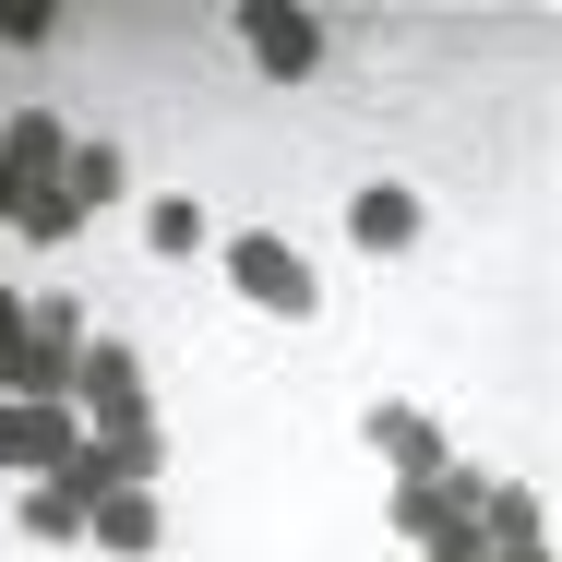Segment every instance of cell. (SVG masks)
I'll return each instance as SVG.
<instances>
[{
	"label": "cell",
	"instance_id": "2",
	"mask_svg": "<svg viewBox=\"0 0 562 562\" xmlns=\"http://www.w3.org/2000/svg\"><path fill=\"white\" fill-rule=\"evenodd\" d=\"M156 467H168V443H156V419H144V431H85V443L60 454V491H72V503L97 515L109 491H156Z\"/></svg>",
	"mask_w": 562,
	"mask_h": 562
},
{
	"label": "cell",
	"instance_id": "17",
	"mask_svg": "<svg viewBox=\"0 0 562 562\" xmlns=\"http://www.w3.org/2000/svg\"><path fill=\"white\" fill-rule=\"evenodd\" d=\"M12 216H24V180H12V168H0V227H12Z\"/></svg>",
	"mask_w": 562,
	"mask_h": 562
},
{
	"label": "cell",
	"instance_id": "6",
	"mask_svg": "<svg viewBox=\"0 0 562 562\" xmlns=\"http://www.w3.org/2000/svg\"><path fill=\"white\" fill-rule=\"evenodd\" d=\"M239 48H251V72H276V85H312V72H324V24L288 12V0H251V12H239Z\"/></svg>",
	"mask_w": 562,
	"mask_h": 562
},
{
	"label": "cell",
	"instance_id": "7",
	"mask_svg": "<svg viewBox=\"0 0 562 562\" xmlns=\"http://www.w3.org/2000/svg\"><path fill=\"white\" fill-rule=\"evenodd\" d=\"M419 192H407V180H359V192H347V239H359V251H371V263H383V251H419Z\"/></svg>",
	"mask_w": 562,
	"mask_h": 562
},
{
	"label": "cell",
	"instance_id": "9",
	"mask_svg": "<svg viewBox=\"0 0 562 562\" xmlns=\"http://www.w3.org/2000/svg\"><path fill=\"white\" fill-rule=\"evenodd\" d=\"M479 539H491V551H551V503H539L527 479H491V503H479Z\"/></svg>",
	"mask_w": 562,
	"mask_h": 562
},
{
	"label": "cell",
	"instance_id": "15",
	"mask_svg": "<svg viewBox=\"0 0 562 562\" xmlns=\"http://www.w3.org/2000/svg\"><path fill=\"white\" fill-rule=\"evenodd\" d=\"M48 24H60L48 0H0V48H48Z\"/></svg>",
	"mask_w": 562,
	"mask_h": 562
},
{
	"label": "cell",
	"instance_id": "18",
	"mask_svg": "<svg viewBox=\"0 0 562 562\" xmlns=\"http://www.w3.org/2000/svg\"><path fill=\"white\" fill-rule=\"evenodd\" d=\"M491 562H551V551H491Z\"/></svg>",
	"mask_w": 562,
	"mask_h": 562
},
{
	"label": "cell",
	"instance_id": "3",
	"mask_svg": "<svg viewBox=\"0 0 562 562\" xmlns=\"http://www.w3.org/2000/svg\"><path fill=\"white\" fill-rule=\"evenodd\" d=\"M359 443L383 454V491H419V479H443V467H454L443 419H431V407H395V395H383V407L359 419Z\"/></svg>",
	"mask_w": 562,
	"mask_h": 562
},
{
	"label": "cell",
	"instance_id": "16",
	"mask_svg": "<svg viewBox=\"0 0 562 562\" xmlns=\"http://www.w3.org/2000/svg\"><path fill=\"white\" fill-rule=\"evenodd\" d=\"M12 383H24V300L0 288V395H12Z\"/></svg>",
	"mask_w": 562,
	"mask_h": 562
},
{
	"label": "cell",
	"instance_id": "4",
	"mask_svg": "<svg viewBox=\"0 0 562 562\" xmlns=\"http://www.w3.org/2000/svg\"><path fill=\"white\" fill-rule=\"evenodd\" d=\"M72 419L85 431H144V359L120 336H85V371H72Z\"/></svg>",
	"mask_w": 562,
	"mask_h": 562
},
{
	"label": "cell",
	"instance_id": "14",
	"mask_svg": "<svg viewBox=\"0 0 562 562\" xmlns=\"http://www.w3.org/2000/svg\"><path fill=\"white\" fill-rule=\"evenodd\" d=\"M24 239H36V251H60V239H72V227H85V204H72V180H36V192H24Z\"/></svg>",
	"mask_w": 562,
	"mask_h": 562
},
{
	"label": "cell",
	"instance_id": "13",
	"mask_svg": "<svg viewBox=\"0 0 562 562\" xmlns=\"http://www.w3.org/2000/svg\"><path fill=\"white\" fill-rule=\"evenodd\" d=\"M24 539H48V551H72V539H85V503H72L60 479H24Z\"/></svg>",
	"mask_w": 562,
	"mask_h": 562
},
{
	"label": "cell",
	"instance_id": "12",
	"mask_svg": "<svg viewBox=\"0 0 562 562\" xmlns=\"http://www.w3.org/2000/svg\"><path fill=\"white\" fill-rule=\"evenodd\" d=\"M144 251H156V263H192V251H216V216H204L192 192H156V204H144Z\"/></svg>",
	"mask_w": 562,
	"mask_h": 562
},
{
	"label": "cell",
	"instance_id": "10",
	"mask_svg": "<svg viewBox=\"0 0 562 562\" xmlns=\"http://www.w3.org/2000/svg\"><path fill=\"white\" fill-rule=\"evenodd\" d=\"M60 156H72V132H60L48 109H12V120H0V168H12L24 192H36V180H60Z\"/></svg>",
	"mask_w": 562,
	"mask_h": 562
},
{
	"label": "cell",
	"instance_id": "11",
	"mask_svg": "<svg viewBox=\"0 0 562 562\" xmlns=\"http://www.w3.org/2000/svg\"><path fill=\"white\" fill-rule=\"evenodd\" d=\"M60 180H72V204H85V216L132 204V156H120L109 132H97V144H72V156H60Z\"/></svg>",
	"mask_w": 562,
	"mask_h": 562
},
{
	"label": "cell",
	"instance_id": "1",
	"mask_svg": "<svg viewBox=\"0 0 562 562\" xmlns=\"http://www.w3.org/2000/svg\"><path fill=\"white\" fill-rule=\"evenodd\" d=\"M227 288H239L251 312H276V324H312V312H324V276L300 263L288 227H239V239H227Z\"/></svg>",
	"mask_w": 562,
	"mask_h": 562
},
{
	"label": "cell",
	"instance_id": "8",
	"mask_svg": "<svg viewBox=\"0 0 562 562\" xmlns=\"http://www.w3.org/2000/svg\"><path fill=\"white\" fill-rule=\"evenodd\" d=\"M85 539H97L109 562H144L156 539H168V515H156V491H109V503L85 515Z\"/></svg>",
	"mask_w": 562,
	"mask_h": 562
},
{
	"label": "cell",
	"instance_id": "5",
	"mask_svg": "<svg viewBox=\"0 0 562 562\" xmlns=\"http://www.w3.org/2000/svg\"><path fill=\"white\" fill-rule=\"evenodd\" d=\"M85 443L72 407H36V395H0V479H60V454Z\"/></svg>",
	"mask_w": 562,
	"mask_h": 562
}]
</instances>
